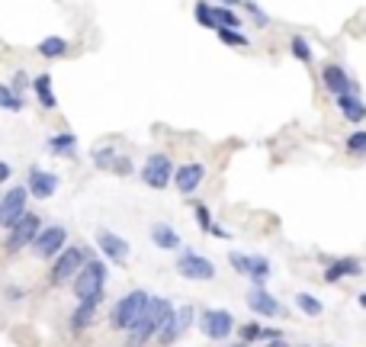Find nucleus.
<instances>
[{
    "instance_id": "obj_1",
    "label": "nucleus",
    "mask_w": 366,
    "mask_h": 347,
    "mask_svg": "<svg viewBox=\"0 0 366 347\" xmlns=\"http://www.w3.org/2000/svg\"><path fill=\"white\" fill-rule=\"evenodd\" d=\"M170 315H174V306H170L164 296H151V302H148V309H145V315H141L139 325L129 331V344H132V347L148 344L154 335H161V328L167 325Z\"/></svg>"
},
{
    "instance_id": "obj_2",
    "label": "nucleus",
    "mask_w": 366,
    "mask_h": 347,
    "mask_svg": "<svg viewBox=\"0 0 366 347\" xmlns=\"http://www.w3.org/2000/svg\"><path fill=\"white\" fill-rule=\"evenodd\" d=\"M148 302H151V296L145 290L125 293V296H122V299L113 306V312H110V325H113L116 331H132L135 325H139L141 315H145Z\"/></svg>"
},
{
    "instance_id": "obj_3",
    "label": "nucleus",
    "mask_w": 366,
    "mask_h": 347,
    "mask_svg": "<svg viewBox=\"0 0 366 347\" xmlns=\"http://www.w3.org/2000/svg\"><path fill=\"white\" fill-rule=\"evenodd\" d=\"M103 286H106V264L103 261H87L81 267V273L74 277V299H103Z\"/></svg>"
},
{
    "instance_id": "obj_4",
    "label": "nucleus",
    "mask_w": 366,
    "mask_h": 347,
    "mask_svg": "<svg viewBox=\"0 0 366 347\" xmlns=\"http://www.w3.org/2000/svg\"><path fill=\"white\" fill-rule=\"evenodd\" d=\"M26 203H29V190L26 187H10L0 199V226L3 228H17L26 216Z\"/></svg>"
},
{
    "instance_id": "obj_5",
    "label": "nucleus",
    "mask_w": 366,
    "mask_h": 347,
    "mask_svg": "<svg viewBox=\"0 0 366 347\" xmlns=\"http://www.w3.org/2000/svg\"><path fill=\"white\" fill-rule=\"evenodd\" d=\"M84 264H87V257H84V251H81V248H65V251L58 254V261H55V267H52V273H48L52 286H61V283L74 280Z\"/></svg>"
},
{
    "instance_id": "obj_6",
    "label": "nucleus",
    "mask_w": 366,
    "mask_h": 347,
    "mask_svg": "<svg viewBox=\"0 0 366 347\" xmlns=\"http://www.w3.org/2000/svg\"><path fill=\"white\" fill-rule=\"evenodd\" d=\"M141 180H145L151 190H164L170 180H174V161H170L167 155H161V151L148 155L145 168H141Z\"/></svg>"
},
{
    "instance_id": "obj_7",
    "label": "nucleus",
    "mask_w": 366,
    "mask_h": 347,
    "mask_svg": "<svg viewBox=\"0 0 366 347\" xmlns=\"http://www.w3.org/2000/svg\"><path fill=\"white\" fill-rule=\"evenodd\" d=\"M199 328L203 335L212 341H225L232 331H235V315L228 309H206L199 315Z\"/></svg>"
},
{
    "instance_id": "obj_8",
    "label": "nucleus",
    "mask_w": 366,
    "mask_h": 347,
    "mask_svg": "<svg viewBox=\"0 0 366 347\" xmlns=\"http://www.w3.org/2000/svg\"><path fill=\"white\" fill-rule=\"evenodd\" d=\"M177 273L183 280H212L216 277V264L209 261V257H203V254L187 251V254H180Z\"/></svg>"
},
{
    "instance_id": "obj_9",
    "label": "nucleus",
    "mask_w": 366,
    "mask_h": 347,
    "mask_svg": "<svg viewBox=\"0 0 366 347\" xmlns=\"http://www.w3.org/2000/svg\"><path fill=\"white\" fill-rule=\"evenodd\" d=\"M193 319H196V309H193V306H180V309H174V315L167 319V325L161 328L158 341H161L164 347L174 344V341H177L180 335L190 328V325H193Z\"/></svg>"
},
{
    "instance_id": "obj_10",
    "label": "nucleus",
    "mask_w": 366,
    "mask_h": 347,
    "mask_svg": "<svg viewBox=\"0 0 366 347\" xmlns=\"http://www.w3.org/2000/svg\"><path fill=\"white\" fill-rule=\"evenodd\" d=\"M65 241H68V232L61 226H48L36 235V241H32V251L36 257H55L58 251H65Z\"/></svg>"
},
{
    "instance_id": "obj_11",
    "label": "nucleus",
    "mask_w": 366,
    "mask_h": 347,
    "mask_svg": "<svg viewBox=\"0 0 366 347\" xmlns=\"http://www.w3.org/2000/svg\"><path fill=\"white\" fill-rule=\"evenodd\" d=\"M39 232H42V226H39V216H36V212H26V216H23V222H19L17 228H10L7 251H19V248L32 244Z\"/></svg>"
},
{
    "instance_id": "obj_12",
    "label": "nucleus",
    "mask_w": 366,
    "mask_h": 347,
    "mask_svg": "<svg viewBox=\"0 0 366 347\" xmlns=\"http://www.w3.org/2000/svg\"><path fill=\"white\" fill-rule=\"evenodd\" d=\"M321 81L328 87V94H334V97H344V94H350V90H357L354 81H350V75L344 71V65H334V61L321 68Z\"/></svg>"
},
{
    "instance_id": "obj_13",
    "label": "nucleus",
    "mask_w": 366,
    "mask_h": 347,
    "mask_svg": "<svg viewBox=\"0 0 366 347\" xmlns=\"http://www.w3.org/2000/svg\"><path fill=\"white\" fill-rule=\"evenodd\" d=\"M203 177H206V168H203L199 161H187V164H180V168L174 170V184H177V190L187 193V197L193 190H199Z\"/></svg>"
},
{
    "instance_id": "obj_14",
    "label": "nucleus",
    "mask_w": 366,
    "mask_h": 347,
    "mask_svg": "<svg viewBox=\"0 0 366 347\" xmlns=\"http://www.w3.org/2000/svg\"><path fill=\"white\" fill-rule=\"evenodd\" d=\"M96 244H100V251L116 264H122L125 257H129V241L119 238L116 232H110V228H100V232H96Z\"/></svg>"
},
{
    "instance_id": "obj_15",
    "label": "nucleus",
    "mask_w": 366,
    "mask_h": 347,
    "mask_svg": "<svg viewBox=\"0 0 366 347\" xmlns=\"http://www.w3.org/2000/svg\"><path fill=\"white\" fill-rule=\"evenodd\" d=\"M26 190H29V197L48 199L58 190V177H55V174H48V170H42V168H29V184H26Z\"/></svg>"
},
{
    "instance_id": "obj_16",
    "label": "nucleus",
    "mask_w": 366,
    "mask_h": 347,
    "mask_svg": "<svg viewBox=\"0 0 366 347\" xmlns=\"http://www.w3.org/2000/svg\"><path fill=\"white\" fill-rule=\"evenodd\" d=\"M247 306H251V312L263 315V319L283 315V306H280L276 299H273V296H270L267 290H263V286H251V290H247Z\"/></svg>"
},
{
    "instance_id": "obj_17",
    "label": "nucleus",
    "mask_w": 366,
    "mask_h": 347,
    "mask_svg": "<svg viewBox=\"0 0 366 347\" xmlns=\"http://www.w3.org/2000/svg\"><path fill=\"white\" fill-rule=\"evenodd\" d=\"M338 110H340V116H344L347 122H363L366 119V103L360 100L357 90H350V94L338 97Z\"/></svg>"
},
{
    "instance_id": "obj_18",
    "label": "nucleus",
    "mask_w": 366,
    "mask_h": 347,
    "mask_svg": "<svg viewBox=\"0 0 366 347\" xmlns=\"http://www.w3.org/2000/svg\"><path fill=\"white\" fill-rule=\"evenodd\" d=\"M360 273H363V264H360L357 257H340V261H334L328 270H325V280L338 283L340 277H360Z\"/></svg>"
},
{
    "instance_id": "obj_19",
    "label": "nucleus",
    "mask_w": 366,
    "mask_h": 347,
    "mask_svg": "<svg viewBox=\"0 0 366 347\" xmlns=\"http://www.w3.org/2000/svg\"><path fill=\"white\" fill-rule=\"evenodd\" d=\"M151 241L158 244L161 251H177L180 248V235L167 226V222H154L151 226Z\"/></svg>"
},
{
    "instance_id": "obj_20",
    "label": "nucleus",
    "mask_w": 366,
    "mask_h": 347,
    "mask_svg": "<svg viewBox=\"0 0 366 347\" xmlns=\"http://www.w3.org/2000/svg\"><path fill=\"white\" fill-rule=\"evenodd\" d=\"M100 302H103V299H87V302H77L74 315H71V328H74V331H81V328H87V325H94L96 309H100Z\"/></svg>"
},
{
    "instance_id": "obj_21",
    "label": "nucleus",
    "mask_w": 366,
    "mask_h": 347,
    "mask_svg": "<svg viewBox=\"0 0 366 347\" xmlns=\"http://www.w3.org/2000/svg\"><path fill=\"white\" fill-rule=\"evenodd\" d=\"M32 90H36L39 103L45 106V110H55V106H58L55 90H52V75H39V77H32Z\"/></svg>"
},
{
    "instance_id": "obj_22",
    "label": "nucleus",
    "mask_w": 366,
    "mask_h": 347,
    "mask_svg": "<svg viewBox=\"0 0 366 347\" xmlns=\"http://www.w3.org/2000/svg\"><path fill=\"white\" fill-rule=\"evenodd\" d=\"M45 148L55 151V155H74L77 135H74V132H58V135H52V139L45 141Z\"/></svg>"
},
{
    "instance_id": "obj_23",
    "label": "nucleus",
    "mask_w": 366,
    "mask_h": 347,
    "mask_svg": "<svg viewBox=\"0 0 366 347\" xmlns=\"http://www.w3.org/2000/svg\"><path fill=\"white\" fill-rule=\"evenodd\" d=\"M68 52V42L61 36H48L39 42V55H45V58H61Z\"/></svg>"
},
{
    "instance_id": "obj_24",
    "label": "nucleus",
    "mask_w": 366,
    "mask_h": 347,
    "mask_svg": "<svg viewBox=\"0 0 366 347\" xmlns=\"http://www.w3.org/2000/svg\"><path fill=\"white\" fill-rule=\"evenodd\" d=\"M0 106H3L7 113H19V110H23V97L10 84H0Z\"/></svg>"
},
{
    "instance_id": "obj_25",
    "label": "nucleus",
    "mask_w": 366,
    "mask_h": 347,
    "mask_svg": "<svg viewBox=\"0 0 366 347\" xmlns=\"http://www.w3.org/2000/svg\"><path fill=\"white\" fill-rule=\"evenodd\" d=\"M193 17H196V23H199V26H206V29H218V23H216V7H212V3H206V0H199V3H196V10H193Z\"/></svg>"
},
{
    "instance_id": "obj_26",
    "label": "nucleus",
    "mask_w": 366,
    "mask_h": 347,
    "mask_svg": "<svg viewBox=\"0 0 366 347\" xmlns=\"http://www.w3.org/2000/svg\"><path fill=\"white\" fill-rule=\"evenodd\" d=\"M296 306H299L305 315H312V319H318L321 312H325V306H321V302L315 299L312 293H296Z\"/></svg>"
},
{
    "instance_id": "obj_27",
    "label": "nucleus",
    "mask_w": 366,
    "mask_h": 347,
    "mask_svg": "<svg viewBox=\"0 0 366 347\" xmlns=\"http://www.w3.org/2000/svg\"><path fill=\"white\" fill-rule=\"evenodd\" d=\"M267 277H270V261L261 257V254H254V257H251V280H254V286H261Z\"/></svg>"
},
{
    "instance_id": "obj_28",
    "label": "nucleus",
    "mask_w": 366,
    "mask_h": 347,
    "mask_svg": "<svg viewBox=\"0 0 366 347\" xmlns=\"http://www.w3.org/2000/svg\"><path fill=\"white\" fill-rule=\"evenodd\" d=\"M116 158H119V155H116V151L110 148V145H103V148L96 145V148H94V164H96L100 170H113Z\"/></svg>"
},
{
    "instance_id": "obj_29",
    "label": "nucleus",
    "mask_w": 366,
    "mask_h": 347,
    "mask_svg": "<svg viewBox=\"0 0 366 347\" xmlns=\"http://www.w3.org/2000/svg\"><path fill=\"white\" fill-rule=\"evenodd\" d=\"M216 32H218V39H222V42H225V46H238V48L251 46V39L244 36L241 29H225V26H222V29H216Z\"/></svg>"
},
{
    "instance_id": "obj_30",
    "label": "nucleus",
    "mask_w": 366,
    "mask_h": 347,
    "mask_svg": "<svg viewBox=\"0 0 366 347\" xmlns=\"http://www.w3.org/2000/svg\"><path fill=\"white\" fill-rule=\"evenodd\" d=\"M216 23H218V29H222V26H225V29H238V26H241V19H238L235 10L222 7V3L216 7Z\"/></svg>"
},
{
    "instance_id": "obj_31",
    "label": "nucleus",
    "mask_w": 366,
    "mask_h": 347,
    "mask_svg": "<svg viewBox=\"0 0 366 347\" xmlns=\"http://www.w3.org/2000/svg\"><path fill=\"white\" fill-rule=\"evenodd\" d=\"M289 48H292V55L299 58V61H305V65L312 61V46L305 42V36H292L289 39Z\"/></svg>"
},
{
    "instance_id": "obj_32",
    "label": "nucleus",
    "mask_w": 366,
    "mask_h": 347,
    "mask_svg": "<svg viewBox=\"0 0 366 347\" xmlns=\"http://www.w3.org/2000/svg\"><path fill=\"white\" fill-rule=\"evenodd\" d=\"M347 151L350 155H357V158H363L366 155V132H354V135H347Z\"/></svg>"
},
{
    "instance_id": "obj_33",
    "label": "nucleus",
    "mask_w": 366,
    "mask_h": 347,
    "mask_svg": "<svg viewBox=\"0 0 366 347\" xmlns=\"http://www.w3.org/2000/svg\"><path fill=\"white\" fill-rule=\"evenodd\" d=\"M228 261H232V267H235L238 273H244V277H251V254L232 251V254H228Z\"/></svg>"
},
{
    "instance_id": "obj_34",
    "label": "nucleus",
    "mask_w": 366,
    "mask_h": 347,
    "mask_svg": "<svg viewBox=\"0 0 366 347\" xmlns=\"http://www.w3.org/2000/svg\"><path fill=\"white\" fill-rule=\"evenodd\" d=\"M263 331L267 328H261V325H244L241 328V344H251V341L263 338Z\"/></svg>"
},
{
    "instance_id": "obj_35",
    "label": "nucleus",
    "mask_w": 366,
    "mask_h": 347,
    "mask_svg": "<svg viewBox=\"0 0 366 347\" xmlns=\"http://www.w3.org/2000/svg\"><path fill=\"white\" fill-rule=\"evenodd\" d=\"M196 222L203 232H212V216H209V209L206 206H196Z\"/></svg>"
},
{
    "instance_id": "obj_36",
    "label": "nucleus",
    "mask_w": 366,
    "mask_h": 347,
    "mask_svg": "<svg viewBox=\"0 0 366 347\" xmlns=\"http://www.w3.org/2000/svg\"><path fill=\"white\" fill-rule=\"evenodd\" d=\"M10 87H13V90H17V94L23 97V90H26V87H32V81H29V77L23 75V71H17V75H13V84H10Z\"/></svg>"
},
{
    "instance_id": "obj_37",
    "label": "nucleus",
    "mask_w": 366,
    "mask_h": 347,
    "mask_svg": "<svg viewBox=\"0 0 366 347\" xmlns=\"http://www.w3.org/2000/svg\"><path fill=\"white\" fill-rule=\"evenodd\" d=\"M113 174H132V161L129 158H116Z\"/></svg>"
},
{
    "instance_id": "obj_38",
    "label": "nucleus",
    "mask_w": 366,
    "mask_h": 347,
    "mask_svg": "<svg viewBox=\"0 0 366 347\" xmlns=\"http://www.w3.org/2000/svg\"><path fill=\"white\" fill-rule=\"evenodd\" d=\"M19 296H26V290H19V286H7V299H19Z\"/></svg>"
},
{
    "instance_id": "obj_39",
    "label": "nucleus",
    "mask_w": 366,
    "mask_h": 347,
    "mask_svg": "<svg viewBox=\"0 0 366 347\" xmlns=\"http://www.w3.org/2000/svg\"><path fill=\"white\" fill-rule=\"evenodd\" d=\"M10 170H13V168H10L7 161H0V184H3V180L10 177Z\"/></svg>"
},
{
    "instance_id": "obj_40",
    "label": "nucleus",
    "mask_w": 366,
    "mask_h": 347,
    "mask_svg": "<svg viewBox=\"0 0 366 347\" xmlns=\"http://www.w3.org/2000/svg\"><path fill=\"white\" fill-rule=\"evenodd\" d=\"M263 347H289V344H286V341L280 338V341H270V344H263Z\"/></svg>"
},
{
    "instance_id": "obj_41",
    "label": "nucleus",
    "mask_w": 366,
    "mask_h": 347,
    "mask_svg": "<svg viewBox=\"0 0 366 347\" xmlns=\"http://www.w3.org/2000/svg\"><path fill=\"white\" fill-rule=\"evenodd\" d=\"M360 306H363V309H366V293H360Z\"/></svg>"
},
{
    "instance_id": "obj_42",
    "label": "nucleus",
    "mask_w": 366,
    "mask_h": 347,
    "mask_svg": "<svg viewBox=\"0 0 366 347\" xmlns=\"http://www.w3.org/2000/svg\"><path fill=\"white\" fill-rule=\"evenodd\" d=\"M299 347H309V344H299Z\"/></svg>"
}]
</instances>
